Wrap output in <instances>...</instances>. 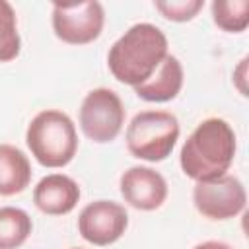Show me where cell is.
<instances>
[{
    "mask_svg": "<svg viewBox=\"0 0 249 249\" xmlns=\"http://www.w3.org/2000/svg\"><path fill=\"white\" fill-rule=\"evenodd\" d=\"M29 214L16 206H0V249H18L31 235Z\"/></svg>",
    "mask_w": 249,
    "mask_h": 249,
    "instance_id": "obj_13",
    "label": "cell"
},
{
    "mask_svg": "<svg viewBox=\"0 0 249 249\" xmlns=\"http://www.w3.org/2000/svg\"><path fill=\"white\" fill-rule=\"evenodd\" d=\"M25 142L31 156L49 169L68 165L78 150V132L74 121L58 111L45 109L37 113L25 130Z\"/></svg>",
    "mask_w": 249,
    "mask_h": 249,
    "instance_id": "obj_3",
    "label": "cell"
},
{
    "mask_svg": "<svg viewBox=\"0 0 249 249\" xmlns=\"http://www.w3.org/2000/svg\"><path fill=\"white\" fill-rule=\"evenodd\" d=\"M167 49V37L160 27L154 23H134L109 49V72L121 84L140 86L169 54Z\"/></svg>",
    "mask_w": 249,
    "mask_h": 249,
    "instance_id": "obj_2",
    "label": "cell"
},
{
    "mask_svg": "<svg viewBox=\"0 0 249 249\" xmlns=\"http://www.w3.org/2000/svg\"><path fill=\"white\" fill-rule=\"evenodd\" d=\"M124 115V105L113 89L95 88L80 105V128L91 142L107 144L123 130Z\"/></svg>",
    "mask_w": 249,
    "mask_h": 249,
    "instance_id": "obj_5",
    "label": "cell"
},
{
    "mask_svg": "<svg viewBox=\"0 0 249 249\" xmlns=\"http://www.w3.org/2000/svg\"><path fill=\"white\" fill-rule=\"evenodd\" d=\"M72 249H80V247H72Z\"/></svg>",
    "mask_w": 249,
    "mask_h": 249,
    "instance_id": "obj_18",
    "label": "cell"
},
{
    "mask_svg": "<svg viewBox=\"0 0 249 249\" xmlns=\"http://www.w3.org/2000/svg\"><path fill=\"white\" fill-rule=\"evenodd\" d=\"M193 249H233L230 243H224V241H216V239H210V241H202L198 245H195Z\"/></svg>",
    "mask_w": 249,
    "mask_h": 249,
    "instance_id": "obj_17",
    "label": "cell"
},
{
    "mask_svg": "<svg viewBox=\"0 0 249 249\" xmlns=\"http://www.w3.org/2000/svg\"><path fill=\"white\" fill-rule=\"evenodd\" d=\"M179 121L169 111H140L126 126L128 152L144 161H163L179 140Z\"/></svg>",
    "mask_w": 249,
    "mask_h": 249,
    "instance_id": "obj_4",
    "label": "cell"
},
{
    "mask_svg": "<svg viewBox=\"0 0 249 249\" xmlns=\"http://www.w3.org/2000/svg\"><path fill=\"white\" fill-rule=\"evenodd\" d=\"M156 10L169 21H191L204 8V0H160L154 2Z\"/></svg>",
    "mask_w": 249,
    "mask_h": 249,
    "instance_id": "obj_16",
    "label": "cell"
},
{
    "mask_svg": "<svg viewBox=\"0 0 249 249\" xmlns=\"http://www.w3.org/2000/svg\"><path fill=\"white\" fill-rule=\"evenodd\" d=\"M80 200L78 183L64 173L45 175L33 189V204L49 216H64L76 208Z\"/></svg>",
    "mask_w": 249,
    "mask_h": 249,
    "instance_id": "obj_10",
    "label": "cell"
},
{
    "mask_svg": "<svg viewBox=\"0 0 249 249\" xmlns=\"http://www.w3.org/2000/svg\"><path fill=\"white\" fill-rule=\"evenodd\" d=\"M128 228V212L115 200H95L82 208L78 216L80 235L97 247L119 241Z\"/></svg>",
    "mask_w": 249,
    "mask_h": 249,
    "instance_id": "obj_8",
    "label": "cell"
},
{
    "mask_svg": "<svg viewBox=\"0 0 249 249\" xmlns=\"http://www.w3.org/2000/svg\"><path fill=\"white\" fill-rule=\"evenodd\" d=\"M105 25V10L99 2L80 4H54L53 6V31L68 45L93 43Z\"/></svg>",
    "mask_w": 249,
    "mask_h": 249,
    "instance_id": "obj_6",
    "label": "cell"
},
{
    "mask_svg": "<svg viewBox=\"0 0 249 249\" xmlns=\"http://www.w3.org/2000/svg\"><path fill=\"white\" fill-rule=\"evenodd\" d=\"M237 150L235 132L231 124L220 117H210L198 123V126L185 140L179 163L183 173L193 181H212L230 169Z\"/></svg>",
    "mask_w": 249,
    "mask_h": 249,
    "instance_id": "obj_1",
    "label": "cell"
},
{
    "mask_svg": "<svg viewBox=\"0 0 249 249\" xmlns=\"http://www.w3.org/2000/svg\"><path fill=\"white\" fill-rule=\"evenodd\" d=\"M31 183V163L27 156L12 146L0 144V196H14Z\"/></svg>",
    "mask_w": 249,
    "mask_h": 249,
    "instance_id": "obj_12",
    "label": "cell"
},
{
    "mask_svg": "<svg viewBox=\"0 0 249 249\" xmlns=\"http://www.w3.org/2000/svg\"><path fill=\"white\" fill-rule=\"evenodd\" d=\"M21 51V39L18 33L16 12L10 2L0 0V62L18 58Z\"/></svg>",
    "mask_w": 249,
    "mask_h": 249,
    "instance_id": "obj_15",
    "label": "cell"
},
{
    "mask_svg": "<svg viewBox=\"0 0 249 249\" xmlns=\"http://www.w3.org/2000/svg\"><path fill=\"white\" fill-rule=\"evenodd\" d=\"M119 189L124 202L142 212L158 210L165 202L169 193L167 181L163 179V175L146 165L128 167L121 175Z\"/></svg>",
    "mask_w": 249,
    "mask_h": 249,
    "instance_id": "obj_9",
    "label": "cell"
},
{
    "mask_svg": "<svg viewBox=\"0 0 249 249\" xmlns=\"http://www.w3.org/2000/svg\"><path fill=\"white\" fill-rule=\"evenodd\" d=\"M193 202L204 218L222 222L243 212L247 193L237 177L226 173L212 181H198L193 189Z\"/></svg>",
    "mask_w": 249,
    "mask_h": 249,
    "instance_id": "obj_7",
    "label": "cell"
},
{
    "mask_svg": "<svg viewBox=\"0 0 249 249\" xmlns=\"http://www.w3.org/2000/svg\"><path fill=\"white\" fill-rule=\"evenodd\" d=\"M183 66L179 62L177 56L167 54L161 64L158 66V70L140 86H134V93L150 103H165L171 101L179 95L181 88H183Z\"/></svg>",
    "mask_w": 249,
    "mask_h": 249,
    "instance_id": "obj_11",
    "label": "cell"
},
{
    "mask_svg": "<svg viewBox=\"0 0 249 249\" xmlns=\"http://www.w3.org/2000/svg\"><path fill=\"white\" fill-rule=\"evenodd\" d=\"M212 19L226 33H241L249 25V0L212 2Z\"/></svg>",
    "mask_w": 249,
    "mask_h": 249,
    "instance_id": "obj_14",
    "label": "cell"
}]
</instances>
